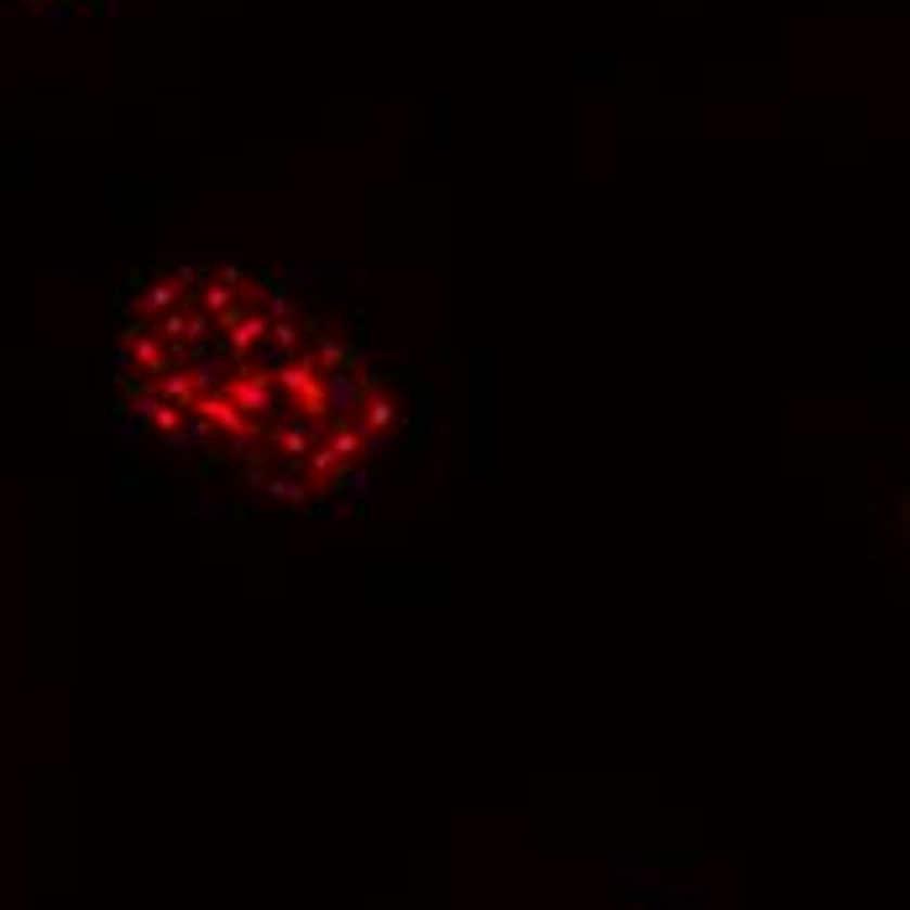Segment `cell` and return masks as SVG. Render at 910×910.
Wrapping results in <instances>:
<instances>
[{
	"mask_svg": "<svg viewBox=\"0 0 910 910\" xmlns=\"http://www.w3.org/2000/svg\"><path fill=\"white\" fill-rule=\"evenodd\" d=\"M126 424L241 498L324 508L361 492L403 413L367 356L252 267L174 262L116 335Z\"/></svg>",
	"mask_w": 910,
	"mask_h": 910,
	"instance_id": "cell-1",
	"label": "cell"
},
{
	"mask_svg": "<svg viewBox=\"0 0 910 910\" xmlns=\"http://www.w3.org/2000/svg\"><path fill=\"white\" fill-rule=\"evenodd\" d=\"M22 5H68V0H22Z\"/></svg>",
	"mask_w": 910,
	"mask_h": 910,
	"instance_id": "cell-2",
	"label": "cell"
}]
</instances>
